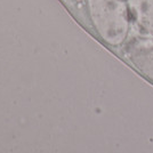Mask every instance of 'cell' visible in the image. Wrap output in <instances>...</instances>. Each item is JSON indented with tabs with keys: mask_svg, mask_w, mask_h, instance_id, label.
<instances>
[{
	"mask_svg": "<svg viewBox=\"0 0 153 153\" xmlns=\"http://www.w3.org/2000/svg\"><path fill=\"white\" fill-rule=\"evenodd\" d=\"M96 27L111 45H120L129 31V6L125 0H91Z\"/></svg>",
	"mask_w": 153,
	"mask_h": 153,
	"instance_id": "cell-1",
	"label": "cell"
},
{
	"mask_svg": "<svg viewBox=\"0 0 153 153\" xmlns=\"http://www.w3.org/2000/svg\"><path fill=\"white\" fill-rule=\"evenodd\" d=\"M131 19L146 38L153 39V0H128Z\"/></svg>",
	"mask_w": 153,
	"mask_h": 153,
	"instance_id": "cell-3",
	"label": "cell"
},
{
	"mask_svg": "<svg viewBox=\"0 0 153 153\" xmlns=\"http://www.w3.org/2000/svg\"><path fill=\"white\" fill-rule=\"evenodd\" d=\"M128 47L131 62L153 80V39L133 40Z\"/></svg>",
	"mask_w": 153,
	"mask_h": 153,
	"instance_id": "cell-2",
	"label": "cell"
}]
</instances>
